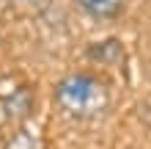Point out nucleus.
<instances>
[{"mask_svg":"<svg viewBox=\"0 0 151 149\" xmlns=\"http://www.w3.org/2000/svg\"><path fill=\"white\" fill-rule=\"evenodd\" d=\"M55 102L72 116H93L107 105L102 83L93 75H69L55 86Z\"/></svg>","mask_w":151,"mask_h":149,"instance_id":"obj_1","label":"nucleus"},{"mask_svg":"<svg viewBox=\"0 0 151 149\" xmlns=\"http://www.w3.org/2000/svg\"><path fill=\"white\" fill-rule=\"evenodd\" d=\"M80 11H85L93 20H115L124 14L127 0H74Z\"/></svg>","mask_w":151,"mask_h":149,"instance_id":"obj_2","label":"nucleus"},{"mask_svg":"<svg viewBox=\"0 0 151 149\" xmlns=\"http://www.w3.org/2000/svg\"><path fill=\"white\" fill-rule=\"evenodd\" d=\"M3 110L8 119L19 121V119H28V113L33 110V94L28 89H17L14 94H8L3 100Z\"/></svg>","mask_w":151,"mask_h":149,"instance_id":"obj_3","label":"nucleus"},{"mask_svg":"<svg viewBox=\"0 0 151 149\" xmlns=\"http://www.w3.org/2000/svg\"><path fill=\"white\" fill-rule=\"evenodd\" d=\"M88 58L99 61V64H118L124 58V47L115 39H104V41H96V44L88 47Z\"/></svg>","mask_w":151,"mask_h":149,"instance_id":"obj_4","label":"nucleus"},{"mask_svg":"<svg viewBox=\"0 0 151 149\" xmlns=\"http://www.w3.org/2000/svg\"><path fill=\"white\" fill-rule=\"evenodd\" d=\"M22 6H30V8H41V6H47V0H19Z\"/></svg>","mask_w":151,"mask_h":149,"instance_id":"obj_5","label":"nucleus"}]
</instances>
